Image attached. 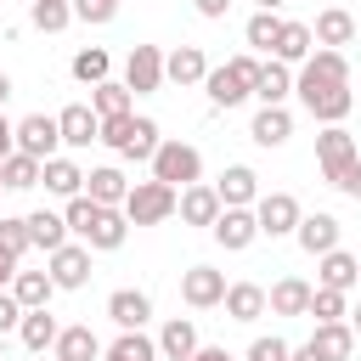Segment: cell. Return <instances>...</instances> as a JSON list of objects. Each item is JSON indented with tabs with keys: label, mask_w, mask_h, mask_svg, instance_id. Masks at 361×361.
Listing matches in <instances>:
<instances>
[{
	"label": "cell",
	"mask_w": 361,
	"mask_h": 361,
	"mask_svg": "<svg viewBox=\"0 0 361 361\" xmlns=\"http://www.w3.org/2000/svg\"><path fill=\"white\" fill-rule=\"evenodd\" d=\"M293 90H299V102H305V113H310L316 124H344V113L355 107L350 62H344V51H333V45H322V51H310V56L299 62Z\"/></svg>",
	"instance_id": "obj_1"
},
{
	"label": "cell",
	"mask_w": 361,
	"mask_h": 361,
	"mask_svg": "<svg viewBox=\"0 0 361 361\" xmlns=\"http://www.w3.org/2000/svg\"><path fill=\"white\" fill-rule=\"evenodd\" d=\"M316 164H322L327 186H338L344 197H361V152H355V135L344 124H327L316 135Z\"/></svg>",
	"instance_id": "obj_2"
},
{
	"label": "cell",
	"mask_w": 361,
	"mask_h": 361,
	"mask_svg": "<svg viewBox=\"0 0 361 361\" xmlns=\"http://www.w3.org/2000/svg\"><path fill=\"white\" fill-rule=\"evenodd\" d=\"M102 141L118 152V158H135V164H152V152L164 147V130L152 118H135V113H118V118H102Z\"/></svg>",
	"instance_id": "obj_3"
},
{
	"label": "cell",
	"mask_w": 361,
	"mask_h": 361,
	"mask_svg": "<svg viewBox=\"0 0 361 361\" xmlns=\"http://www.w3.org/2000/svg\"><path fill=\"white\" fill-rule=\"evenodd\" d=\"M254 79H259V56H231V62L209 68L203 90H209V102H214V107H237V102H248V96H254Z\"/></svg>",
	"instance_id": "obj_4"
},
{
	"label": "cell",
	"mask_w": 361,
	"mask_h": 361,
	"mask_svg": "<svg viewBox=\"0 0 361 361\" xmlns=\"http://www.w3.org/2000/svg\"><path fill=\"white\" fill-rule=\"evenodd\" d=\"M175 203H180V192L169 180H135L124 197V214H130V226H164L175 214Z\"/></svg>",
	"instance_id": "obj_5"
},
{
	"label": "cell",
	"mask_w": 361,
	"mask_h": 361,
	"mask_svg": "<svg viewBox=\"0 0 361 361\" xmlns=\"http://www.w3.org/2000/svg\"><path fill=\"white\" fill-rule=\"evenodd\" d=\"M152 180H169L175 192L192 186V180H203V152H197L192 141H164V147L152 152Z\"/></svg>",
	"instance_id": "obj_6"
},
{
	"label": "cell",
	"mask_w": 361,
	"mask_h": 361,
	"mask_svg": "<svg viewBox=\"0 0 361 361\" xmlns=\"http://www.w3.org/2000/svg\"><path fill=\"white\" fill-rule=\"evenodd\" d=\"M254 214H259V237H293L299 220H305V209H299L293 192H265L254 203Z\"/></svg>",
	"instance_id": "obj_7"
},
{
	"label": "cell",
	"mask_w": 361,
	"mask_h": 361,
	"mask_svg": "<svg viewBox=\"0 0 361 361\" xmlns=\"http://www.w3.org/2000/svg\"><path fill=\"white\" fill-rule=\"evenodd\" d=\"M56 147H62V124L51 118V113H28V118H17V152H28V158H56Z\"/></svg>",
	"instance_id": "obj_8"
},
{
	"label": "cell",
	"mask_w": 361,
	"mask_h": 361,
	"mask_svg": "<svg viewBox=\"0 0 361 361\" xmlns=\"http://www.w3.org/2000/svg\"><path fill=\"white\" fill-rule=\"evenodd\" d=\"M180 299H186L192 310H214V305H226V271H214V265H192V271H180Z\"/></svg>",
	"instance_id": "obj_9"
},
{
	"label": "cell",
	"mask_w": 361,
	"mask_h": 361,
	"mask_svg": "<svg viewBox=\"0 0 361 361\" xmlns=\"http://www.w3.org/2000/svg\"><path fill=\"white\" fill-rule=\"evenodd\" d=\"M124 85H130L135 96H152V90L164 85V51H158V45H130V56H124Z\"/></svg>",
	"instance_id": "obj_10"
},
{
	"label": "cell",
	"mask_w": 361,
	"mask_h": 361,
	"mask_svg": "<svg viewBox=\"0 0 361 361\" xmlns=\"http://www.w3.org/2000/svg\"><path fill=\"white\" fill-rule=\"evenodd\" d=\"M209 231H214V243H220L226 254H243V248L259 237V214H254V209H220V220H214Z\"/></svg>",
	"instance_id": "obj_11"
},
{
	"label": "cell",
	"mask_w": 361,
	"mask_h": 361,
	"mask_svg": "<svg viewBox=\"0 0 361 361\" xmlns=\"http://www.w3.org/2000/svg\"><path fill=\"white\" fill-rule=\"evenodd\" d=\"M56 124H62V147H90V141H102V113L90 107V102H73V107H62L56 113Z\"/></svg>",
	"instance_id": "obj_12"
},
{
	"label": "cell",
	"mask_w": 361,
	"mask_h": 361,
	"mask_svg": "<svg viewBox=\"0 0 361 361\" xmlns=\"http://www.w3.org/2000/svg\"><path fill=\"white\" fill-rule=\"evenodd\" d=\"M51 282L56 288H85L90 282V243H62L56 254H51Z\"/></svg>",
	"instance_id": "obj_13"
},
{
	"label": "cell",
	"mask_w": 361,
	"mask_h": 361,
	"mask_svg": "<svg viewBox=\"0 0 361 361\" xmlns=\"http://www.w3.org/2000/svg\"><path fill=\"white\" fill-rule=\"evenodd\" d=\"M147 316H152V299H147L141 288H113V293H107V322H113L118 333L147 327Z\"/></svg>",
	"instance_id": "obj_14"
},
{
	"label": "cell",
	"mask_w": 361,
	"mask_h": 361,
	"mask_svg": "<svg viewBox=\"0 0 361 361\" xmlns=\"http://www.w3.org/2000/svg\"><path fill=\"white\" fill-rule=\"evenodd\" d=\"M220 192L214 186H203V180H192V186H180V203H175V214L186 220V226H214L220 220Z\"/></svg>",
	"instance_id": "obj_15"
},
{
	"label": "cell",
	"mask_w": 361,
	"mask_h": 361,
	"mask_svg": "<svg viewBox=\"0 0 361 361\" xmlns=\"http://www.w3.org/2000/svg\"><path fill=\"white\" fill-rule=\"evenodd\" d=\"M214 192H220L226 209H248V203H259V175L248 164H226V175L214 180Z\"/></svg>",
	"instance_id": "obj_16"
},
{
	"label": "cell",
	"mask_w": 361,
	"mask_h": 361,
	"mask_svg": "<svg viewBox=\"0 0 361 361\" xmlns=\"http://www.w3.org/2000/svg\"><path fill=\"white\" fill-rule=\"evenodd\" d=\"M338 231H344V226H338L333 214H322V209H316V214H305V220H299V231H293V237H299V248H305L310 259H322V254H333V248H338Z\"/></svg>",
	"instance_id": "obj_17"
},
{
	"label": "cell",
	"mask_w": 361,
	"mask_h": 361,
	"mask_svg": "<svg viewBox=\"0 0 361 361\" xmlns=\"http://www.w3.org/2000/svg\"><path fill=\"white\" fill-rule=\"evenodd\" d=\"M164 79H169V85H203V79H209V56H203L197 45H175V51L164 56Z\"/></svg>",
	"instance_id": "obj_18"
},
{
	"label": "cell",
	"mask_w": 361,
	"mask_h": 361,
	"mask_svg": "<svg viewBox=\"0 0 361 361\" xmlns=\"http://www.w3.org/2000/svg\"><path fill=\"white\" fill-rule=\"evenodd\" d=\"M310 293L316 288L305 276H282V282H271L265 299H271V316H310Z\"/></svg>",
	"instance_id": "obj_19"
},
{
	"label": "cell",
	"mask_w": 361,
	"mask_h": 361,
	"mask_svg": "<svg viewBox=\"0 0 361 361\" xmlns=\"http://www.w3.org/2000/svg\"><path fill=\"white\" fill-rule=\"evenodd\" d=\"M361 282V259L355 254H344V248H333V254H322V271H316V288H338V293H350Z\"/></svg>",
	"instance_id": "obj_20"
},
{
	"label": "cell",
	"mask_w": 361,
	"mask_h": 361,
	"mask_svg": "<svg viewBox=\"0 0 361 361\" xmlns=\"http://www.w3.org/2000/svg\"><path fill=\"white\" fill-rule=\"evenodd\" d=\"M265 310H271V299H265L259 282H231V288H226V316H231V322H259Z\"/></svg>",
	"instance_id": "obj_21"
},
{
	"label": "cell",
	"mask_w": 361,
	"mask_h": 361,
	"mask_svg": "<svg viewBox=\"0 0 361 361\" xmlns=\"http://www.w3.org/2000/svg\"><path fill=\"white\" fill-rule=\"evenodd\" d=\"M56 333H62V322L51 316V305H39V310H23V327H17V338H23L34 355H45V350L56 344Z\"/></svg>",
	"instance_id": "obj_22"
},
{
	"label": "cell",
	"mask_w": 361,
	"mask_h": 361,
	"mask_svg": "<svg viewBox=\"0 0 361 361\" xmlns=\"http://www.w3.org/2000/svg\"><path fill=\"white\" fill-rule=\"evenodd\" d=\"M288 90H293V73H288V62H259V79H254V96H259V107H282L288 102Z\"/></svg>",
	"instance_id": "obj_23"
},
{
	"label": "cell",
	"mask_w": 361,
	"mask_h": 361,
	"mask_svg": "<svg viewBox=\"0 0 361 361\" xmlns=\"http://www.w3.org/2000/svg\"><path fill=\"white\" fill-rule=\"evenodd\" d=\"M248 135H254V147H282L293 135V113L288 107H259L254 124H248Z\"/></svg>",
	"instance_id": "obj_24"
},
{
	"label": "cell",
	"mask_w": 361,
	"mask_h": 361,
	"mask_svg": "<svg viewBox=\"0 0 361 361\" xmlns=\"http://www.w3.org/2000/svg\"><path fill=\"white\" fill-rule=\"evenodd\" d=\"M85 192H90L96 203H107V209H124V197H130V180H124V169L102 164V169H90V175H85Z\"/></svg>",
	"instance_id": "obj_25"
},
{
	"label": "cell",
	"mask_w": 361,
	"mask_h": 361,
	"mask_svg": "<svg viewBox=\"0 0 361 361\" xmlns=\"http://www.w3.org/2000/svg\"><path fill=\"white\" fill-rule=\"evenodd\" d=\"M51 355L56 361H102V338L90 327H62L56 344H51Z\"/></svg>",
	"instance_id": "obj_26"
},
{
	"label": "cell",
	"mask_w": 361,
	"mask_h": 361,
	"mask_svg": "<svg viewBox=\"0 0 361 361\" xmlns=\"http://www.w3.org/2000/svg\"><path fill=\"white\" fill-rule=\"evenodd\" d=\"M39 180H45V192H56V197H79V192H85V169H79L73 158H62V152L45 158V175H39Z\"/></svg>",
	"instance_id": "obj_27"
},
{
	"label": "cell",
	"mask_w": 361,
	"mask_h": 361,
	"mask_svg": "<svg viewBox=\"0 0 361 361\" xmlns=\"http://www.w3.org/2000/svg\"><path fill=\"white\" fill-rule=\"evenodd\" d=\"M28 237H34V248H45V254H56L73 231H68V214H51V209H34L28 214Z\"/></svg>",
	"instance_id": "obj_28"
},
{
	"label": "cell",
	"mask_w": 361,
	"mask_h": 361,
	"mask_svg": "<svg viewBox=\"0 0 361 361\" xmlns=\"http://www.w3.org/2000/svg\"><path fill=\"white\" fill-rule=\"evenodd\" d=\"M192 350H197V327H192L186 316H169L164 333H158V355H164V361H186Z\"/></svg>",
	"instance_id": "obj_29"
},
{
	"label": "cell",
	"mask_w": 361,
	"mask_h": 361,
	"mask_svg": "<svg viewBox=\"0 0 361 361\" xmlns=\"http://www.w3.org/2000/svg\"><path fill=\"white\" fill-rule=\"evenodd\" d=\"M310 344H316L327 361H350V350H355V327H350V322H316Z\"/></svg>",
	"instance_id": "obj_30"
},
{
	"label": "cell",
	"mask_w": 361,
	"mask_h": 361,
	"mask_svg": "<svg viewBox=\"0 0 361 361\" xmlns=\"http://www.w3.org/2000/svg\"><path fill=\"white\" fill-rule=\"evenodd\" d=\"M310 34H316V45H333V51H338V45H350V39H355V17H350L344 6H327V11L316 17V28H310Z\"/></svg>",
	"instance_id": "obj_31"
},
{
	"label": "cell",
	"mask_w": 361,
	"mask_h": 361,
	"mask_svg": "<svg viewBox=\"0 0 361 361\" xmlns=\"http://www.w3.org/2000/svg\"><path fill=\"white\" fill-rule=\"evenodd\" d=\"M310 51H316V34H310V23H282V34H276V51H271V56L293 68V62H305Z\"/></svg>",
	"instance_id": "obj_32"
},
{
	"label": "cell",
	"mask_w": 361,
	"mask_h": 361,
	"mask_svg": "<svg viewBox=\"0 0 361 361\" xmlns=\"http://www.w3.org/2000/svg\"><path fill=\"white\" fill-rule=\"evenodd\" d=\"M124 237H130V214L124 209H102V220L90 226V248H102V254H113V248H124Z\"/></svg>",
	"instance_id": "obj_33"
},
{
	"label": "cell",
	"mask_w": 361,
	"mask_h": 361,
	"mask_svg": "<svg viewBox=\"0 0 361 361\" xmlns=\"http://www.w3.org/2000/svg\"><path fill=\"white\" fill-rule=\"evenodd\" d=\"M11 293H17L23 310H39V305H51L56 282H51V271H17V276H11Z\"/></svg>",
	"instance_id": "obj_34"
},
{
	"label": "cell",
	"mask_w": 361,
	"mask_h": 361,
	"mask_svg": "<svg viewBox=\"0 0 361 361\" xmlns=\"http://www.w3.org/2000/svg\"><path fill=\"white\" fill-rule=\"evenodd\" d=\"M102 361H158V338H147L141 327H135V333H118V338L102 350Z\"/></svg>",
	"instance_id": "obj_35"
},
{
	"label": "cell",
	"mask_w": 361,
	"mask_h": 361,
	"mask_svg": "<svg viewBox=\"0 0 361 361\" xmlns=\"http://www.w3.org/2000/svg\"><path fill=\"white\" fill-rule=\"evenodd\" d=\"M130 102H135V90H130V85H118V79H102V85H90V107H96L102 118H118V113H130Z\"/></svg>",
	"instance_id": "obj_36"
},
{
	"label": "cell",
	"mask_w": 361,
	"mask_h": 361,
	"mask_svg": "<svg viewBox=\"0 0 361 361\" xmlns=\"http://www.w3.org/2000/svg\"><path fill=\"white\" fill-rule=\"evenodd\" d=\"M0 175H6V192H28V186H39L45 164H39V158H28V152H11V158L0 164Z\"/></svg>",
	"instance_id": "obj_37"
},
{
	"label": "cell",
	"mask_w": 361,
	"mask_h": 361,
	"mask_svg": "<svg viewBox=\"0 0 361 361\" xmlns=\"http://www.w3.org/2000/svg\"><path fill=\"white\" fill-rule=\"evenodd\" d=\"M102 209H107V203H96L90 192H79V197H68V209H62V214H68V231H73V237L85 243V237H90V226L102 220Z\"/></svg>",
	"instance_id": "obj_38"
},
{
	"label": "cell",
	"mask_w": 361,
	"mask_h": 361,
	"mask_svg": "<svg viewBox=\"0 0 361 361\" xmlns=\"http://www.w3.org/2000/svg\"><path fill=\"white\" fill-rule=\"evenodd\" d=\"M28 23H34L39 34H62V28L73 23V6H68V0H34V6H28Z\"/></svg>",
	"instance_id": "obj_39"
},
{
	"label": "cell",
	"mask_w": 361,
	"mask_h": 361,
	"mask_svg": "<svg viewBox=\"0 0 361 361\" xmlns=\"http://www.w3.org/2000/svg\"><path fill=\"white\" fill-rule=\"evenodd\" d=\"M282 23H288V17H276V11H254V17H248V28H243V39H248L254 51H276Z\"/></svg>",
	"instance_id": "obj_40"
},
{
	"label": "cell",
	"mask_w": 361,
	"mask_h": 361,
	"mask_svg": "<svg viewBox=\"0 0 361 361\" xmlns=\"http://www.w3.org/2000/svg\"><path fill=\"white\" fill-rule=\"evenodd\" d=\"M107 73H113V56H107L102 45H85V51L73 56V79H79V85H102Z\"/></svg>",
	"instance_id": "obj_41"
},
{
	"label": "cell",
	"mask_w": 361,
	"mask_h": 361,
	"mask_svg": "<svg viewBox=\"0 0 361 361\" xmlns=\"http://www.w3.org/2000/svg\"><path fill=\"white\" fill-rule=\"evenodd\" d=\"M310 316H316V322H350V299H344L338 288H316V293H310Z\"/></svg>",
	"instance_id": "obj_42"
},
{
	"label": "cell",
	"mask_w": 361,
	"mask_h": 361,
	"mask_svg": "<svg viewBox=\"0 0 361 361\" xmlns=\"http://www.w3.org/2000/svg\"><path fill=\"white\" fill-rule=\"evenodd\" d=\"M0 243L23 259V254L34 248V237H28V214H23V220H17V214H0Z\"/></svg>",
	"instance_id": "obj_43"
},
{
	"label": "cell",
	"mask_w": 361,
	"mask_h": 361,
	"mask_svg": "<svg viewBox=\"0 0 361 361\" xmlns=\"http://www.w3.org/2000/svg\"><path fill=\"white\" fill-rule=\"evenodd\" d=\"M288 355H293V350H288V338H276V333H271V338H254L243 361H288Z\"/></svg>",
	"instance_id": "obj_44"
},
{
	"label": "cell",
	"mask_w": 361,
	"mask_h": 361,
	"mask_svg": "<svg viewBox=\"0 0 361 361\" xmlns=\"http://www.w3.org/2000/svg\"><path fill=\"white\" fill-rule=\"evenodd\" d=\"M73 17L79 23H113L118 17V0H73Z\"/></svg>",
	"instance_id": "obj_45"
},
{
	"label": "cell",
	"mask_w": 361,
	"mask_h": 361,
	"mask_svg": "<svg viewBox=\"0 0 361 361\" xmlns=\"http://www.w3.org/2000/svg\"><path fill=\"white\" fill-rule=\"evenodd\" d=\"M11 327H23V305L11 288H0V333H11Z\"/></svg>",
	"instance_id": "obj_46"
},
{
	"label": "cell",
	"mask_w": 361,
	"mask_h": 361,
	"mask_svg": "<svg viewBox=\"0 0 361 361\" xmlns=\"http://www.w3.org/2000/svg\"><path fill=\"white\" fill-rule=\"evenodd\" d=\"M11 152H17V124H11L6 113H0V164H6Z\"/></svg>",
	"instance_id": "obj_47"
},
{
	"label": "cell",
	"mask_w": 361,
	"mask_h": 361,
	"mask_svg": "<svg viewBox=\"0 0 361 361\" xmlns=\"http://www.w3.org/2000/svg\"><path fill=\"white\" fill-rule=\"evenodd\" d=\"M17 271H23V259H17V254L0 243V288H11V276H17Z\"/></svg>",
	"instance_id": "obj_48"
},
{
	"label": "cell",
	"mask_w": 361,
	"mask_h": 361,
	"mask_svg": "<svg viewBox=\"0 0 361 361\" xmlns=\"http://www.w3.org/2000/svg\"><path fill=\"white\" fill-rule=\"evenodd\" d=\"M186 361H237V355H231L226 344H197V350H192Z\"/></svg>",
	"instance_id": "obj_49"
},
{
	"label": "cell",
	"mask_w": 361,
	"mask_h": 361,
	"mask_svg": "<svg viewBox=\"0 0 361 361\" xmlns=\"http://www.w3.org/2000/svg\"><path fill=\"white\" fill-rule=\"evenodd\" d=\"M192 6H197V17H209V23H214V17H226V11H231V0H192Z\"/></svg>",
	"instance_id": "obj_50"
},
{
	"label": "cell",
	"mask_w": 361,
	"mask_h": 361,
	"mask_svg": "<svg viewBox=\"0 0 361 361\" xmlns=\"http://www.w3.org/2000/svg\"><path fill=\"white\" fill-rule=\"evenodd\" d=\"M288 361H327V355H322V350H316V344H299V350H293V355H288Z\"/></svg>",
	"instance_id": "obj_51"
},
{
	"label": "cell",
	"mask_w": 361,
	"mask_h": 361,
	"mask_svg": "<svg viewBox=\"0 0 361 361\" xmlns=\"http://www.w3.org/2000/svg\"><path fill=\"white\" fill-rule=\"evenodd\" d=\"M6 96H11V79H6V73H0V107H6Z\"/></svg>",
	"instance_id": "obj_52"
},
{
	"label": "cell",
	"mask_w": 361,
	"mask_h": 361,
	"mask_svg": "<svg viewBox=\"0 0 361 361\" xmlns=\"http://www.w3.org/2000/svg\"><path fill=\"white\" fill-rule=\"evenodd\" d=\"M254 6H259V11H276V6H282V0H254Z\"/></svg>",
	"instance_id": "obj_53"
},
{
	"label": "cell",
	"mask_w": 361,
	"mask_h": 361,
	"mask_svg": "<svg viewBox=\"0 0 361 361\" xmlns=\"http://www.w3.org/2000/svg\"><path fill=\"white\" fill-rule=\"evenodd\" d=\"M350 327H355V333H361V305H355V310H350Z\"/></svg>",
	"instance_id": "obj_54"
},
{
	"label": "cell",
	"mask_w": 361,
	"mask_h": 361,
	"mask_svg": "<svg viewBox=\"0 0 361 361\" xmlns=\"http://www.w3.org/2000/svg\"><path fill=\"white\" fill-rule=\"evenodd\" d=\"M0 192H6V175H0Z\"/></svg>",
	"instance_id": "obj_55"
},
{
	"label": "cell",
	"mask_w": 361,
	"mask_h": 361,
	"mask_svg": "<svg viewBox=\"0 0 361 361\" xmlns=\"http://www.w3.org/2000/svg\"><path fill=\"white\" fill-rule=\"evenodd\" d=\"M51 361H56V355H51Z\"/></svg>",
	"instance_id": "obj_56"
},
{
	"label": "cell",
	"mask_w": 361,
	"mask_h": 361,
	"mask_svg": "<svg viewBox=\"0 0 361 361\" xmlns=\"http://www.w3.org/2000/svg\"><path fill=\"white\" fill-rule=\"evenodd\" d=\"M28 6H34V0H28Z\"/></svg>",
	"instance_id": "obj_57"
}]
</instances>
